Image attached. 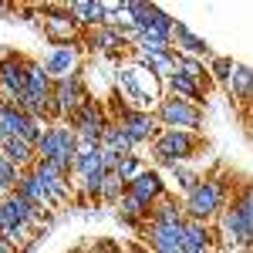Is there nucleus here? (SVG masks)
<instances>
[{"instance_id": "obj_36", "label": "nucleus", "mask_w": 253, "mask_h": 253, "mask_svg": "<svg viewBox=\"0 0 253 253\" xmlns=\"http://www.w3.org/2000/svg\"><path fill=\"white\" fill-rule=\"evenodd\" d=\"M0 253H14V247H7V243L0 240Z\"/></svg>"}, {"instance_id": "obj_21", "label": "nucleus", "mask_w": 253, "mask_h": 253, "mask_svg": "<svg viewBox=\"0 0 253 253\" xmlns=\"http://www.w3.org/2000/svg\"><path fill=\"white\" fill-rule=\"evenodd\" d=\"M138 58H156V54H169L172 51V34H162V31H142L132 38Z\"/></svg>"}, {"instance_id": "obj_10", "label": "nucleus", "mask_w": 253, "mask_h": 253, "mask_svg": "<svg viewBox=\"0 0 253 253\" xmlns=\"http://www.w3.org/2000/svg\"><path fill=\"white\" fill-rule=\"evenodd\" d=\"M182 223H152L145 219L142 223V240H145V250L149 253H182Z\"/></svg>"}, {"instance_id": "obj_9", "label": "nucleus", "mask_w": 253, "mask_h": 253, "mask_svg": "<svg viewBox=\"0 0 253 253\" xmlns=\"http://www.w3.org/2000/svg\"><path fill=\"white\" fill-rule=\"evenodd\" d=\"M112 122H115L118 128H122L125 135L135 142V149L142 145V142H152V138L162 132L152 112H142V108H128V105H125V108H118Z\"/></svg>"}, {"instance_id": "obj_8", "label": "nucleus", "mask_w": 253, "mask_h": 253, "mask_svg": "<svg viewBox=\"0 0 253 253\" xmlns=\"http://www.w3.org/2000/svg\"><path fill=\"white\" fill-rule=\"evenodd\" d=\"M145 81H156V78L149 71H142V68H122L118 71V91L132 101L128 108L152 112V105H159V91L156 88H145Z\"/></svg>"}, {"instance_id": "obj_18", "label": "nucleus", "mask_w": 253, "mask_h": 253, "mask_svg": "<svg viewBox=\"0 0 253 253\" xmlns=\"http://www.w3.org/2000/svg\"><path fill=\"white\" fill-rule=\"evenodd\" d=\"M172 44H179V51H175V54H182V58H213V51H210V41L206 38H199V34H193V31H189V27H186V24H179V20H175L172 24Z\"/></svg>"}, {"instance_id": "obj_12", "label": "nucleus", "mask_w": 253, "mask_h": 253, "mask_svg": "<svg viewBox=\"0 0 253 253\" xmlns=\"http://www.w3.org/2000/svg\"><path fill=\"white\" fill-rule=\"evenodd\" d=\"M31 172H34V179L41 182V189L47 193V199H51V206H61V203H64V199L71 196V172H64V169H58L54 162H44V159H34Z\"/></svg>"}, {"instance_id": "obj_14", "label": "nucleus", "mask_w": 253, "mask_h": 253, "mask_svg": "<svg viewBox=\"0 0 253 253\" xmlns=\"http://www.w3.org/2000/svg\"><path fill=\"white\" fill-rule=\"evenodd\" d=\"M78 64H81L78 44H58V47H51V51H47V58L41 61L44 75H47L51 81L68 78V75H78Z\"/></svg>"}, {"instance_id": "obj_13", "label": "nucleus", "mask_w": 253, "mask_h": 253, "mask_svg": "<svg viewBox=\"0 0 253 253\" xmlns=\"http://www.w3.org/2000/svg\"><path fill=\"white\" fill-rule=\"evenodd\" d=\"M24 78H27V58L20 54H7L0 58V101H17L24 95Z\"/></svg>"}, {"instance_id": "obj_24", "label": "nucleus", "mask_w": 253, "mask_h": 253, "mask_svg": "<svg viewBox=\"0 0 253 253\" xmlns=\"http://www.w3.org/2000/svg\"><path fill=\"white\" fill-rule=\"evenodd\" d=\"M166 88H169V95L172 98H182V101H193L203 108V101H206V88L193 78H182V75H172V78H166Z\"/></svg>"}, {"instance_id": "obj_32", "label": "nucleus", "mask_w": 253, "mask_h": 253, "mask_svg": "<svg viewBox=\"0 0 253 253\" xmlns=\"http://www.w3.org/2000/svg\"><path fill=\"white\" fill-rule=\"evenodd\" d=\"M17 179H20V169H17V166H10L7 159L0 156V189H3V193H14Z\"/></svg>"}, {"instance_id": "obj_26", "label": "nucleus", "mask_w": 253, "mask_h": 253, "mask_svg": "<svg viewBox=\"0 0 253 253\" xmlns=\"http://www.w3.org/2000/svg\"><path fill=\"white\" fill-rule=\"evenodd\" d=\"M149 219H152V223H182V219H186V216H182V203L166 193L156 206L149 210Z\"/></svg>"}, {"instance_id": "obj_6", "label": "nucleus", "mask_w": 253, "mask_h": 253, "mask_svg": "<svg viewBox=\"0 0 253 253\" xmlns=\"http://www.w3.org/2000/svg\"><path fill=\"white\" fill-rule=\"evenodd\" d=\"M156 122L166 125V128H179V132H196L203 125V108L193 105V101H182V98H159L156 105Z\"/></svg>"}, {"instance_id": "obj_34", "label": "nucleus", "mask_w": 253, "mask_h": 253, "mask_svg": "<svg viewBox=\"0 0 253 253\" xmlns=\"http://www.w3.org/2000/svg\"><path fill=\"white\" fill-rule=\"evenodd\" d=\"M169 169H172L175 182H179V189H186V193H189V189H193L196 182H199V179H203V175H196L193 169H189V166H169Z\"/></svg>"}, {"instance_id": "obj_33", "label": "nucleus", "mask_w": 253, "mask_h": 253, "mask_svg": "<svg viewBox=\"0 0 253 253\" xmlns=\"http://www.w3.org/2000/svg\"><path fill=\"white\" fill-rule=\"evenodd\" d=\"M230 71H233V61L230 58H210V68H206L210 81H223V84H226Z\"/></svg>"}, {"instance_id": "obj_37", "label": "nucleus", "mask_w": 253, "mask_h": 253, "mask_svg": "<svg viewBox=\"0 0 253 253\" xmlns=\"http://www.w3.org/2000/svg\"><path fill=\"white\" fill-rule=\"evenodd\" d=\"M0 199H3V193H0Z\"/></svg>"}, {"instance_id": "obj_23", "label": "nucleus", "mask_w": 253, "mask_h": 253, "mask_svg": "<svg viewBox=\"0 0 253 253\" xmlns=\"http://www.w3.org/2000/svg\"><path fill=\"white\" fill-rule=\"evenodd\" d=\"M0 156L7 159L10 166H17L20 172H24V169H31V166H34L38 152H34V145H31V142H24V138H3Z\"/></svg>"}, {"instance_id": "obj_11", "label": "nucleus", "mask_w": 253, "mask_h": 253, "mask_svg": "<svg viewBox=\"0 0 253 253\" xmlns=\"http://www.w3.org/2000/svg\"><path fill=\"white\" fill-rule=\"evenodd\" d=\"M41 128H44V122H34L10 101H0V135L3 138H24V142L34 145L41 138Z\"/></svg>"}, {"instance_id": "obj_35", "label": "nucleus", "mask_w": 253, "mask_h": 253, "mask_svg": "<svg viewBox=\"0 0 253 253\" xmlns=\"http://www.w3.org/2000/svg\"><path fill=\"white\" fill-rule=\"evenodd\" d=\"M101 253H128V250H122V247H115V243H101Z\"/></svg>"}, {"instance_id": "obj_17", "label": "nucleus", "mask_w": 253, "mask_h": 253, "mask_svg": "<svg viewBox=\"0 0 253 253\" xmlns=\"http://www.w3.org/2000/svg\"><path fill=\"white\" fill-rule=\"evenodd\" d=\"M125 193L132 196V199H138L142 206L152 210L159 199L166 196V182H162V175H159L156 169H142L132 182H125Z\"/></svg>"}, {"instance_id": "obj_25", "label": "nucleus", "mask_w": 253, "mask_h": 253, "mask_svg": "<svg viewBox=\"0 0 253 253\" xmlns=\"http://www.w3.org/2000/svg\"><path fill=\"white\" fill-rule=\"evenodd\" d=\"M98 145H101L105 152L118 156V159H122V156H135V142L125 135L115 122H108V125H105V132H101V142H98Z\"/></svg>"}, {"instance_id": "obj_15", "label": "nucleus", "mask_w": 253, "mask_h": 253, "mask_svg": "<svg viewBox=\"0 0 253 253\" xmlns=\"http://www.w3.org/2000/svg\"><path fill=\"white\" fill-rule=\"evenodd\" d=\"M41 20H44V34L54 41V47H58V44H71V41H75V34H78L75 20L68 17V10H64V7H58V3L41 7Z\"/></svg>"}, {"instance_id": "obj_28", "label": "nucleus", "mask_w": 253, "mask_h": 253, "mask_svg": "<svg viewBox=\"0 0 253 253\" xmlns=\"http://www.w3.org/2000/svg\"><path fill=\"white\" fill-rule=\"evenodd\" d=\"M135 61H138V68H142V71H149V75H152V78H172L175 75V61H172V51H169V54H156V58H138L135 54Z\"/></svg>"}, {"instance_id": "obj_4", "label": "nucleus", "mask_w": 253, "mask_h": 253, "mask_svg": "<svg viewBox=\"0 0 253 253\" xmlns=\"http://www.w3.org/2000/svg\"><path fill=\"white\" fill-rule=\"evenodd\" d=\"M199 149V132H179V128H162L152 138V159L159 166H186Z\"/></svg>"}, {"instance_id": "obj_19", "label": "nucleus", "mask_w": 253, "mask_h": 253, "mask_svg": "<svg viewBox=\"0 0 253 253\" xmlns=\"http://www.w3.org/2000/svg\"><path fill=\"white\" fill-rule=\"evenodd\" d=\"M64 10L78 31H95L105 24V3H98V0H75V3H64Z\"/></svg>"}, {"instance_id": "obj_3", "label": "nucleus", "mask_w": 253, "mask_h": 253, "mask_svg": "<svg viewBox=\"0 0 253 253\" xmlns=\"http://www.w3.org/2000/svg\"><path fill=\"white\" fill-rule=\"evenodd\" d=\"M34 152H38V159L54 162L58 169L71 172V162H75V152H78V135L64 122H47L41 128V138L34 142Z\"/></svg>"}, {"instance_id": "obj_29", "label": "nucleus", "mask_w": 253, "mask_h": 253, "mask_svg": "<svg viewBox=\"0 0 253 253\" xmlns=\"http://www.w3.org/2000/svg\"><path fill=\"white\" fill-rule=\"evenodd\" d=\"M250 81H253L250 68H247V64H233V71H230V78H226V91L233 98H240V101H247V98H250Z\"/></svg>"}, {"instance_id": "obj_22", "label": "nucleus", "mask_w": 253, "mask_h": 253, "mask_svg": "<svg viewBox=\"0 0 253 253\" xmlns=\"http://www.w3.org/2000/svg\"><path fill=\"white\" fill-rule=\"evenodd\" d=\"M125 44H128V41L122 38L112 24H101L95 31H88V47H91L95 54H118Z\"/></svg>"}, {"instance_id": "obj_30", "label": "nucleus", "mask_w": 253, "mask_h": 253, "mask_svg": "<svg viewBox=\"0 0 253 253\" xmlns=\"http://www.w3.org/2000/svg\"><path fill=\"white\" fill-rule=\"evenodd\" d=\"M125 193V182L115 175V169L112 172H105V179H101V199H108V203H118V196Z\"/></svg>"}, {"instance_id": "obj_7", "label": "nucleus", "mask_w": 253, "mask_h": 253, "mask_svg": "<svg viewBox=\"0 0 253 253\" xmlns=\"http://www.w3.org/2000/svg\"><path fill=\"white\" fill-rule=\"evenodd\" d=\"M112 118H108V112H105V105L101 101H95V98H88L84 105H81L75 115L68 118L64 125L78 135V142H84V145H98L101 142V132H105V125H108Z\"/></svg>"}, {"instance_id": "obj_16", "label": "nucleus", "mask_w": 253, "mask_h": 253, "mask_svg": "<svg viewBox=\"0 0 253 253\" xmlns=\"http://www.w3.org/2000/svg\"><path fill=\"white\" fill-rule=\"evenodd\" d=\"M38 210L31 203H24L17 193H7L0 199V230L3 226H20V230H31L38 223Z\"/></svg>"}, {"instance_id": "obj_1", "label": "nucleus", "mask_w": 253, "mask_h": 253, "mask_svg": "<svg viewBox=\"0 0 253 253\" xmlns=\"http://www.w3.org/2000/svg\"><path fill=\"white\" fill-rule=\"evenodd\" d=\"M219 233L226 247L236 250H250V236H253V196L250 186H240V193L219 210Z\"/></svg>"}, {"instance_id": "obj_20", "label": "nucleus", "mask_w": 253, "mask_h": 253, "mask_svg": "<svg viewBox=\"0 0 253 253\" xmlns=\"http://www.w3.org/2000/svg\"><path fill=\"white\" fill-rule=\"evenodd\" d=\"M14 193H17L24 203H31L38 213H44V210H54V206H51V199H47V193L41 189V182L34 179V172H31V169H24V172H20L17 186H14Z\"/></svg>"}, {"instance_id": "obj_31", "label": "nucleus", "mask_w": 253, "mask_h": 253, "mask_svg": "<svg viewBox=\"0 0 253 253\" xmlns=\"http://www.w3.org/2000/svg\"><path fill=\"white\" fill-rule=\"evenodd\" d=\"M138 172H142V162H138V156H122V159H118L115 175L122 179V182H132Z\"/></svg>"}, {"instance_id": "obj_2", "label": "nucleus", "mask_w": 253, "mask_h": 253, "mask_svg": "<svg viewBox=\"0 0 253 253\" xmlns=\"http://www.w3.org/2000/svg\"><path fill=\"white\" fill-rule=\"evenodd\" d=\"M226 193H230V186H226L223 175H206V179H199L193 189L186 193V199H182V216L193 219V223H210V219H216L219 210L226 206Z\"/></svg>"}, {"instance_id": "obj_27", "label": "nucleus", "mask_w": 253, "mask_h": 253, "mask_svg": "<svg viewBox=\"0 0 253 253\" xmlns=\"http://www.w3.org/2000/svg\"><path fill=\"white\" fill-rule=\"evenodd\" d=\"M172 61H175V75H182V78H193V81H199L203 88H210L206 61H199V58H182V54H175V51H172Z\"/></svg>"}, {"instance_id": "obj_5", "label": "nucleus", "mask_w": 253, "mask_h": 253, "mask_svg": "<svg viewBox=\"0 0 253 253\" xmlns=\"http://www.w3.org/2000/svg\"><path fill=\"white\" fill-rule=\"evenodd\" d=\"M88 98H91V95H88V88H84L81 75L58 78L54 84H51V115H47V122H68V118L75 115Z\"/></svg>"}]
</instances>
